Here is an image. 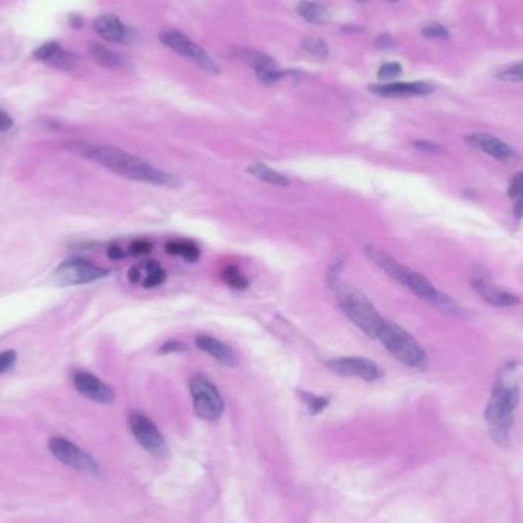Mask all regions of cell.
Returning a JSON list of instances; mask_svg holds the SVG:
<instances>
[{
    "instance_id": "obj_1",
    "label": "cell",
    "mask_w": 523,
    "mask_h": 523,
    "mask_svg": "<svg viewBox=\"0 0 523 523\" xmlns=\"http://www.w3.org/2000/svg\"><path fill=\"white\" fill-rule=\"evenodd\" d=\"M66 147L70 152L77 153V155H81L97 162L98 166L107 169L109 171L120 174V176L167 189H179L182 186V182L176 174L161 170L149 161L132 155V153L121 150L118 147L88 144V142H78V141L69 142Z\"/></svg>"
},
{
    "instance_id": "obj_2",
    "label": "cell",
    "mask_w": 523,
    "mask_h": 523,
    "mask_svg": "<svg viewBox=\"0 0 523 523\" xmlns=\"http://www.w3.org/2000/svg\"><path fill=\"white\" fill-rule=\"evenodd\" d=\"M366 255L369 258V260H372L378 266L379 270H383L389 277H392L393 280L406 286L408 291H412L421 300L447 314L453 315L463 314V310H460L459 305L451 299V297L436 290L435 285L427 280L424 275L401 265L398 260H395L392 255L384 253L381 248L369 245V247H366Z\"/></svg>"
},
{
    "instance_id": "obj_3",
    "label": "cell",
    "mask_w": 523,
    "mask_h": 523,
    "mask_svg": "<svg viewBox=\"0 0 523 523\" xmlns=\"http://www.w3.org/2000/svg\"><path fill=\"white\" fill-rule=\"evenodd\" d=\"M512 371H514L512 364H507L499 371L485 408L490 435L499 445L508 444L509 430L514 426V412L519 404V386L511 378Z\"/></svg>"
},
{
    "instance_id": "obj_4",
    "label": "cell",
    "mask_w": 523,
    "mask_h": 523,
    "mask_svg": "<svg viewBox=\"0 0 523 523\" xmlns=\"http://www.w3.org/2000/svg\"><path fill=\"white\" fill-rule=\"evenodd\" d=\"M334 286L337 303L342 307L347 319L369 338H378L383 331L386 320L378 312L372 302L352 285L337 282Z\"/></svg>"
},
{
    "instance_id": "obj_5",
    "label": "cell",
    "mask_w": 523,
    "mask_h": 523,
    "mask_svg": "<svg viewBox=\"0 0 523 523\" xmlns=\"http://www.w3.org/2000/svg\"><path fill=\"white\" fill-rule=\"evenodd\" d=\"M378 340L384 344V347L391 352L398 361L403 364L424 371L427 366V354L415 338L410 335L404 327L393 322L384 323L381 334Z\"/></svg>"
},
{
    "instance_id": "obj_6",
    "label": "cell",
    "mask_w": 523,
    "mask_h": 523,
    "mask_svg": "<svg viewBox=\"0 0 523 523\" xmlns=\"http://www.w3.org/2000/svg\"><path fill=\"white\" fill-rule=\"evenodd\" d=\"M189 387L194 413L204 421H218L223 415L225 403L219 389L214 386L211 379L201 374L193 375Z\"/></svg>"
},
{
    "instance_id": "obj_7",
    "label": "cell",
    "mask_w": 523,
    "mask_h": 523,
    "mask_svg": "<svg viewBox=\"0 0 523 523\" xmlns=\"http://www.w3.org/2000/svg\"><path fill=\"white\" fill-rule=\"evenodd\" d=\"M109 275V271L86 259H69L60 263L53 279L60 286H77L98 282Z\"/></svg>"
},
{
    "instance_id": "obj_8",
    "label": "cell",
    "mask_w": 523,
    "mask_h": 523,
    "mask_svg": "<svg viewBox=\"0 0 523 523\" xmlns=\"http://www.w3.org/2000/svg\"><path fill=\"white\" fill-rule=\"evenodd\" d=\"M129 427L137 443L150 455L158 458H166L169 455L167 440L164 439L161 430L149 416L133 410L129 413Z\"/></svg>"
},
{
    "instance_id": "obj_9",
    "label": "cell",
    "mask_w": 523,
    "mask_h": 523,
    "mask_svg": "<svg viewBox=\"0 0 523 523\" xmlns=\"http://www.w3.org/2000/svg\"><path fill=\"white\" fill-rule=\"evenodd\" d=\"M49 450L61 464H65L69 468H74L81 473L88 475H100V467L97 460L88 455L85 450H81L74 443H70L66 438L56 436L49 439Z\"/></svg>"
},
{
    "instance_id": "obj_10",
    "label": "cell",
    "mask_w": 523,
    "mask_h": 523,
    "mask_svg": "<svg viewBox=\"0 0 523 523\" xmlns=\"http://www.w3.org/2000/svg\"><path fill=\"white\" fill-rule=\"evenodd\" d=\"M470 282L473 290L490 305L497 307H511L520 303V297L499 288L484 266H473V271L470 274Z\"/></svg>"
},
{
    "instance_id": "obj_11",
    "label": "cell",
    "mask_w": 523,
    "mask_h": 523,
    "mask_svg": "<svg viewBox=\"0 0 523 523\" xmlns=\"http://www.w3.org/2000/svg\"><path fill=\"white\" fill-rule=\"evenodd\" d=\"M327 369L338 376L360 378L363 381L374 383L384 376L383 369L364 356H340L326 363Z\"/></svg>"
},
{
    "instance_id": "obj_12",
    "label": "cell",
    "mask_w": 523,
    "mask_h": 523,
    "mask_svg": "<svg viewBox=\"0 0 523 523\" xmlns=\"http://www.w3.org/2000/svg\"><path fill=\"white\" fill-rule=\"evenodd\" d=\"M161 42L169 46L170 49H173L174 53H178L184 57L190 58L194 63L199 65L202 69L208 70L211 74L219 73V66L216 61H214L205 51L196 45L191 40L184 36L179 31H169V33H162L161 34Z\"/></svg>"
},
{
    "instance_id": "obj_13",
    "label": "cell",
    "mask_w": 523,
    "mask_h": 523,
    "mask_svg": "<svg viewBox=\"0 0 523 523\" xmlns=\"http://www.w3.org/2000/svg\"><path fill=\"white\" fill-rule=\"evenodd\" d=\"M73 383L77 391L90 401L98 404H112L115 401V392L112 391V387L89 372H75Z\"/></svg>"
},
{
    "instance_id": "obj_14",
    "label": "cell",
    "mask_w": 523,
    "mask_h": 523,
    "mask_svg": "<svg viewBox=\"0 0 523 523\" xmlns=\"http://www.w3.org/2000/svg\"><path fill=\"white\" fill-rule=\"evenodd\" d=\"M465 141L473 149L480 150L485 155L502 162H511L517 158V152L514 149L509 147L505 141L491 135V133H471V135L465 138Z\"/></svg>"
},
{
    "instance_id": "obj_15",
    "label": "cell",
    "mask_w": 523,
    "mask_h": 523,
    "mask_svg": "<svg viewBox=\"0 0 523 523\" xmlns=\"http://www.w3.org/2000/svg\"><path fill=\"white\" fill-rule=\"evenodd\" d=\"M239 57L254 68L255 74H258L259 80L265 85H274L285 77L283 70L275 68L273 58L263 53H259V51L243 49L239 53Z\"/></svg>"
},
{
    "instance_id": "obj_16",
    "label": "cell",
    "mask_w": 523,
    "mask_h": 523,
    "mask_svg": "<svg viewBox=\"0 0 523 523\" xmlns=\"http://www.w3.org/2000/svg\"><path fill=\"white\" fill-rule=\"evenodd\" d=\"M94 29L102 38L114 43H126L130 42V38L133 37L130 29L126 28L125 23L114 14L100 16L94 22Z\"/></svg>"
},
{
    "instance_id": "obj_17",
    "label": "cell",
    "mask_w": 523,
    "mask_h": 523,
    "mask_svg": "<svg viewBox=\"0 0 523 523\" xmlns=\"http://www.w3.org/2000/svg\"><path fill=\"white\" fill-rule=\"evenodd\" d=\"M371 90L381 97H418L432 94L433 86L424 81H410V83L376 85L371 86Z\"/></svg>"
},
{
    "instance_id": "obj_18",
    "label": "cell",
    "mask_w": 523,
    "mask_h": 523,
    "mask_svg": "<svg viewBox=\"0 0 523 523\" xmlns=\"http://www.w3.org/2000/svg\"><path fill=\"white\" fill-rule=\"evenodd\" d=\"M194 344H196L198 349L204 351L205 354H208L210 356H213L214 360L218 363L227 366V367H233L238 364V358H236V354L231 351V349L222 343L221 340L210 335L205 334H199L196 338H194Z\"/></svg>"
},
{
    "instance_id": "obj_19",
    "label": "cell",
    "mask_w": 523,
    "mask_h": 523,
    "mask_svg": "<svg viewBox=\"0 0 523 523\" xmlns=\"http://www.w3.org/2000/svg\"><path fill=\"white\" fill-rule=\"evenodd\" d=\"M34 57L40 61H45V63H49L57 68L70 69L77 65V57L68 53V51H65L57 42H48L37 48Z\"/></svg>"
},
{
    "instance_id": "obj_20",
    "label": "cell",
    "mask_w": 523,
    "mask_h": 523,
    "mask_svg": "<svg viewBox=\"0 0 523 523\" xmlns=\"http://www.w3.org/2000/svg\"><path fill=\"white\" fill-rule=\"evenodd\" d=\"M248 173H251L255 179L268 182L271 186L275 187H288L291 181L282 174L280 171H277L268 166H265L262 162H255L253 164L251 167H248Z\"/></svg>"
},
{
    "instance_id": "obj_21",
    "label": "cell",
    "mask_w": 523,
    "mask_h": 523,
    "mask_svg": "<svg viewBox=\"0 0 523 523\" xmlns=\"http://www.w3.org/2000/svg\"><path fill=\"white\" fill-rule=\"evenodd\" d=\"M89 48V54L90 57L94 58L98 65L105 66V68H121L125 65V58H122L120 54L114 53V51L107 49L106 46H102L100 43L90 42L88 45Z\"/></svg>"
},
{
    "instance_id": "obj_22",
    "label": "cell",
    "mask_w": 523,
    "mask_h": 523,
    "mask_svg": "<svg viewBox=\"0 0 523 523\" xmlns=\"http://www.w3.org/2000/svg\"><path fill=\"white\" fill-rule=\"evenodd\" d=\"M141 282L144 288H157L161 283L166 282V271L161 268L157 260H147L139 266Z\"/></svg>"
},
{
    "instance_id": "obj_23",
    "label": "cell",
    "mask_w": 523,
    "mask_h": 523,
    "mask_svg": "<svg viewBox=\"0 0 523 523\" xmlns=\"http://www.w3.org/2000/svg\"><path fill=\"white\" fill-rule=\"evenodd\" d=\"M297 13H299L306 22L310 23H315V25H323L329 22V11H327L326 6L320 5V4H314V2H302L299 6H297Z\"/></svg>"
},
{
    "instance_id": "obj_24",
    "label": "cell",
    "mask_w": 523,
    "mask_h": 523,
    "mask_svg": "<svg viewBox=\"0 0 523 523\" xmlns=\"http://www.w3.org/2000/svg\"><path fill=\"white\" fill-rule=\"evenodd\" d=\"M166 251L171 255H179L189 262H198L201 258V250L196 243L190 241H169L166 243Z\"/></svg>"
},
{
    "instance_id": "obj_25",
    "label": "cell",
    "mask_w": 523,
    "mask_h": 523,
    "mask_svg": "<svg viewBox=\"0 0 523 523\" xmlns=\"http://www.w3.org/2000/svg\"><path fill=\"white\" fill-rule=\"evenodd\" d=\"M303 49L306 53H310L311 56L317 57V58H326L327 54H329V48H327L326 42L319 37H306L302 43Z\"/></svg>"
},
{
    "instance_id": "obj_26",
    "label": "cell",
    "mask_w": 523,
    "mask_h": 523,
    "mask_svg": "<svg viewBox=\"0 0 523 523\" xmlns=\"http://www.w3.org/2000/svg\"><path fill=\"white\" fill-rule=\"evenodd\" d=\"M222 277L233 290H245L248 286V279L236 268V266H227V268L223 270Z\"/></svg>"
},
{
    "instance_id": "obj_27",
    "label": "cell",
    "mask_w": 523,
    "mask_h": 523,
    "mask_svg": "<svg viewBox=\"0 0 523 523\" xmlns=\"http://www.w3.org/2000/svg\"><path fill=\"white\" fill-rule=\"evenodd\" d=\"M302 398L305 399V403L310 408V412L312 415H319L322 413L323 410L329 406V399L326 396H319V395H312V393H302Z\"/></svg>"
},
{
    "instance_id": "obj_28",
    "label": "cell",
    "mask_w": 523,
    "mask_h": 523,
    "mask_svg": "<svg viewBox=\"0 0 523 523\" xmlns=\"http://www.w3.org/2000/svg\"><path fill=\"white\" fill-rule=\"evenodd\" d=\"M496 77L502 81H514V83L523 81V63L512 65L504 70H500Z\"/></svg>"
},
{
    "instance_id": "obj_29",
    "label": "cell",
    "mask_w": 523,
    "mask_h": 523,
    "mask_svg": "<svg viewBox=\"0 0 523 523\" xmlns=\"http://www.w3.org/2000/svg\"><path fill=\"white\" fill-rule=\"evenodd\" d=\"M423 34H424V37L433 38V40H445L450 36L448 29L444 28L443 25H439V23H430V25L424 26Z\"/></svg>"
},
{
    "instance_id": "obj_30",
    "label": "cell",
    "mask_w": 523,
    "mask_h": 523,
    "mask_svg": "<svg viewBox=\"0 0 523 523\" xmlns=\"http://www.w3.org/2000/svg\"><path fill=\"white\" fill-rule=\"evenodd\" d=\"M508 196L516 201L517 198L523 196V170L516 173L514 176H512V179L509 181V186H508Z\"/></svg>"
},
{
    "instance_id": "obj_31",
    "label": "cell",
    "mask_w": 523,
    "mask_h": 523,
    "mask_svg": "<svg viewBox=\"0 0 523 523\" xmlns=\"http://www.w3.org/2000/svg\"><path fill=\"white\" fill-rule=\"evenodd\" d=\"M403 68L399 63H386L378 70V77L381 80H393L398 75H401Z\"/></svg>"
},
{
    "instance_id": "obj_32",
    "label": "cell",
    "mask_w": 523,
    "mask_h": 523,
    "mask_svg": "<svg viewBox=\"0 0 523 523\" xmlns=\"http://www.w3.org/2000/svg\"><path fill=\"white\" fill-rule=\"evenodd\" d=\"M17 363V354L16 351H4L0 352V375L11 371V369Z\"/></svg>"
},
{
    "instance_id": "obj_33",
    "label": "cell",
    "mask_w": 523,
    "mask_h": 523,
    "mask_svg": "<svg viewBox=\"0 0 523 523\" xmlns=\"http://www.w3.org/2000/svg\"><path fill=\"white\" fill-rule=\"evenodd\" d=\"M152 248H153V243H152V242H149V241H146V239H137V241H133V242L130 243L129 253H130L132 255H142V254L150 253V251H152Z\"/></svg>"
},
{
    "instance_id": "obj_34",
    "label": "cell",
    "mask_w": 523,
    "mask_h": 523,
    "mask_svg": "<svg viewBox=\"0 0 523 523\" xmlns=\"http://www.w3.org/2000/svg\"><path fill=\"white\" fill-rule=\"evenodd\" d=\"M182 351H186V346L178 340H170L161 346L159 354H173V352H182Z\"/></svg>"
},
{
    "instance_id": "obj_35",
    "label": "cell",
    "mask_w": 523,
    "mask_h": 523,
    "mask_svg": "<svg viewBox=\"0 0 523 523\" xmlns=\"http://www.w3.org/2000/svg\"><path fill=\"white\" fill-rule=\"evenodd\" d=\"M415 147L419 149L421 152H428V153H438L439 150H443V147L435 144V142H432V141H427V139L416 141Z\"/></svg>"
},
{
    "instance_id": "obj_36",
    "label": "cell",
    "mask_w": 523,
    "mask_h": 523,
    "mask_svg": "<svg viewBox=\"0 0 523 523\" xmlns=\"http://www.w3.org/2000/svg\"><path fill=\"white\" fill-rule=\"evenodd\" d=\"M393 46H395V40L392 38V36L381 34L376 38V48L378 49H392Z\"/></svg>"
},
{
    "instance_id": "obj_37",
    "label": "cell",
    "mask_w": 523,
    "mask_h": 523,
    "mask_svg": "<svg viewBox=\"0 0 523 523\" xmlns=\"http://www.w3.org/2000/svg\"><path fill=\"white\" fill-rule=\"evenodd\" d=\"M13 125H14L13 118L9 117L4 109H0V133L9 130V129L13 127Z\"/></svg>"
},
{
    "instance_id": "obj_38",
    "label": "cell",
    "mask_w": 523,
    "mask_h": 523,
    "mask_svg": "<svg viewBox=\"0 0 523 523\" xmlns=\"http://www.w3.org/2000/svg\"><path fill=\"white\" fill-rule=\"evenodd\" d=\"M107 255H109V259H112V260H118V259L125 258L126 253L122 251V248H120V247H110L109 251H107Z\"/></svg>"
},
{
    "instance_id": "obj_39",
    "label": "cell",
    "mask_w": 523,
    "mask_h": 523,
    "mask_svg": "<svg viewBox=\"0 0 523 523\" xmlns=\"http://www.w3.org/2000/svg\"><path fill=\"white\" fill-rule=\"evenodd\" d=\"M129 280H130L132 283H139V282H141V270H139V265L132 266L130 271H129Z\"/></svg>"
},
{
    "instance_id": "obj_40",
    "label": "cell",
    "mask_w": 523,
    "mask_h": 523,
    "mask_svg": "<svg viewBox=\"0 0 523 523\" xmlns=\"http://www.w3.org/2000/svg\"><path fill=\"white\" fill-rule=\"evenodd\" d=\"M70 26L80 28V26H81V17H80V16H77V14H73V16H70Z\"/></svg>"
},
{
    "instance_id": "obj_41",
    "label": "cell",
    "mask_w": 523,
    "mask_h": 523,
    "mask_svg": "<svg viewBox=\"0 0 523 523\" xmlns=\"http://www.w3.org/2000/svg\"><path fill=\"white\" fill-rule=\"evenodd\" d=\"M356 2H367V0H356Z\"/></svg>"
}]
</instances>
